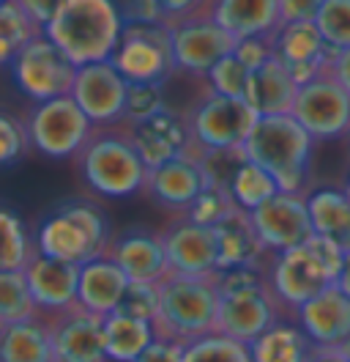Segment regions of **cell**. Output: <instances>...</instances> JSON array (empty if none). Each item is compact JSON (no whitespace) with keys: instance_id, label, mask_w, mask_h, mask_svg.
Listing matches in <instances>:
<instances>
[{"instance_id":"obj_13","label":"cell","mask_w":350,"mask_h":362,"mask_svg":"<svg viewBox=\"0 0 350 362\" xmlns=\"http://www.w3.org/2000/svg\"><path fill=\"white\" fill-rule=\"evenodd\" d=\"M129 80L109 61L77 66V77L71 86L74 102L83 107L93 127H115L123 124Z\"/></svg>"},{"instance_id":"obj_34","label":"cell","mask_w":350,"mask_h":362,"mask_svg":"<svg viewBox=\"0 0 350 362\" xmlns=\"http://www.w3.org/2000/svg\"><path fill=\"white\" fill-rule=\"evenodd\" d=\"M39 33H42V28L30 23V17L14 0H6L0 6V66L11 64L14 55Z\"/></svg>"},{"instance_id":"obj_44","label":"cell","mask_w":350,"mask_h":362,"mask_svg":"<svg viewBox=\"0 0 350 362\" xmlns=\"http://www.w3.org/2000/svg\"><path fill=\"white\" fill-rule=\"evenodd\" d=\"M121 14L123 25H164L162 0H126Z\"/></svg>"},{"instance_id":"obj_39","label":"cell","mask_w":350,"mask_h":362,"mask_svg":"<svg viewBox=\"0 0 350 362\" xmlns=\"http://www.w3.org/2000/svg\"><path fill=\"white\" fill-rule=\"evenodd\" d=\"M162 110H167L162 83H129L126 110H123V124L126 127L143 124L153 115H159Z\"/></svg>"},{"instance_id":"obj_16","label":"cell","mask_w":350,"mask_h":362,"mask_svg":"<svg viewBox=\"0 0 350 362\" xmlns=\"http://www.w3.org/2000/svg\"><path fill=\"white\" fill-rule=\"evenodd\" d=\"M279 318H282V310H279L268 286L219 296L217 332L233 340H241L246 346L255 338H260L262 332L268 327H274Z\"/></svg>"},{"instance_id":"obj_24","label":"cell","mask_w":350,"mask_h":362,"mask_svg":"<svg viewBox=\"0 0 350 362\" xmlns=\"http://www.w3.org/2000/svg\"><path fill=\"white\" fill-rule=\"evenodd\" d=\"M129 277L121 269L107 252L85 261L80 267V291H77V305L93 313V316H109L118 310L121 299L129 288Z\"/></svg>"},{"instance_id":"obj_42","label":"cell","mask_w":350,"mask_h":362,"mask_svg":"<svg viewBox=\"0 0 350 362\" xmlns=\"http://www.w3.org/2000/svg\"><path fill=\"white\" fill-rule=\"evenodd\" d=\"M28 148H33V146H30L25 121H20L17 115L0 113V168L20 162L28 154Z\"/></svg>"},{"instance_id":"obj_8","label":"cell","mask_w":350,"mask_h":362,"mask_svg":"<svg viewBox=\"0 0 350 362\" xmlns=\"http://www.w3.org/2000/svg\"><path fill=\"white\" fill-rule=\"evenodd\" d=\"M11 74H14L17 88L36 105V102L71 93L77 66L68 61V55L55 42H49L44 33H39L14 55Z\"/></svg>"},{"instance_id":"obj_51","label":"cell","mask_w":350,"mask_h":362,"mask_svg":"<svg viewBox=\"0 0 350 362\" xmlns=\"http://www.w3.org/2000/svg\"><path fill=\"white\" fill-rule=\"evenodd\" d=\"M337 286H339L345 294H350V250H348V255H345V267H342V272H339Z\"/></svg>"},{"instance_id":"obj_29","label":"cell","mask_w":350,"mask_h":362,"mask_svg":"<svg viewBox=\"0 0 350 362\" xmlns=\"http://www.w3.org/2000/svg\"><path fill=\"white\" fill-rule=\"evenodd\" d=\"M306 209L315 233L334 239L350 250V198L342 187H312L306 189Z\"/></svg>"},{"instance_id":"obj_10","label":"cell","mask_w":350,"mask_h":362,"mask_svg":"<svg viewBox=\"0 0 350 362\" xmlns=\"http://www.w3.org/2000/svg\"><path fill=\"white\" fill-rule=\"evenodd\" d=\"M290 115L304 127L309 135L320 140H337L350 135V93L331 71L318 74L296 90V102Z\"/></svg>"},{"instance_id":"obj_27","label":"cell","mask_w":350,"mask_h":362,"mask_svg":"<svg viewBox=\"0 0 350 362\" xmlns=\"http://www.w3.org/2000/svg\"><path fill=\"white\" fill-rule=\"evenodd\" d=\"M0 362H55L52 332L44 316L0 327Z\"/></svg>"},{"instance_id":"obj_33","label":"cell","mask_w":350,"mask_h":362,"mask_svg":"<svg viewBox=\"0 0 350 362\" xmlns=\"http://www.w3.org/2000/svg\"><path fill=\"white\" fill-rule=\"evenodd\" d=\"M227 189H230L233 204L239 206L241 211H255L258 206H262L268 198H274V195L279 192L274 176H271L268 170H262L260 165L249 162L246 157H243V162L236 168V173H233Z\"/></svg>"},{"instance_id":"obj_32","label":"cell","mask_w":350,"mask_h":362,"mask_svg":"<svg viewBox=\"0 0 350 362\" xmlns=\"http://www.w3.org/2000/svg\"><path fill=\"white\" fill-rule=\"evenodd\" d=\"M36 239L17 211L0 206V272H22L36 255Z\"/></svg>"},{"instance_id":"obj_25","label":"cell","mask_w":350,"mask_h":362,"mask_svg":"<svg viewBox=\"0 0 350 362\" xmlns=\"http://www.w3.org/2000/svg\"><path fill=\"white\" fill-rule=\"evenodd\" d=\"M296 90H298V83L284 69L282 61L274 55L268 64L249 71V83H246L243 99L258 113V118H262V115H284L293 110Z\"/></svg>"},{"instance_id":"obj_52","label":"cell","mask_w":350,"mask_h":362,"mask_svg":"<svg viewBox=\"0 0 350 362\" xmlns=\"http://www.w3.org/2000/svg\"><path fill=\"white\" fill-rule=\"evenodd\" d=\"M345 192H348V198H350V176H348V181H345V187H342Z\"/></svg>"},{"instance_id":"obj_46","label":"cell","mask_w":350,"mask_h":362,"mask_svg":"<svg viewBox=\"0 0 350 362\" xmlns=\"http://www.w3.org/2000/svg\"><path fill=\"white\" fill-rule=\"evenodd\" d=\"M162 8H164V25H173L189 17L208 14L211 0H162Z\"/></svg>"},{"instance_id":"obj_5","label":"cell","mask_w":350,"mask_h":362,"mask_svg":"<svg viewBox=\"0 0 350 362\" xmlns=\"http://www.w3.org/2000/svg\"><path fill=\"white\" fill-rule=\"evenodd\" d=\"M162 305L156 318V335L189 343L217 329L219 288L214 274H167L162 283Z\"/></svg>"},{"instance_id":"obj_7","label":"cell","mask_w":350,"mask_h":362,"mask_svg":"<svg viewBox=\"0 0 350 362\" xmlns=\"http://www.w3.org/2000/svg\"><path fill=\"white\" fill-rule=\"evenodd\" d=\"M258 113L239 96L208 90L186 115L192 146L200 151H236L249 137Z\"/></svg>"},{"instance_id":"obj_17","label":"cell","mask_w":350,"mask_h":362,"mask_svg":"<svg viewBox=\"0 0 350 362\" xmlns=\"http://www.w3.org/2000/svg\"><path fill=\"white\" fill-rule=\"evenodd\" d=\"M205 187H208V181H205V170H203V159H200V151L192 146L186 154L148 170L145 195L162 209L183 214Z\"/></svg>"},{"instance_id":"obj_20","label":"cell","mask_w":350,"mask_h":362,"mask_svg":"<svg viewBox=\"0 0 350 362\" xmlns=\"http://www.w3.org/2000/svg\"><path fill=\"white\" fill-rule=\"evenodd\" d=\"M107 255L126 272L131 283H162L170 274L162 230L126 228L109 239Z\"/></svg>"},{"instance_id":"obj_26","label":"cell","mask_w":350,"mask_h":362,"mask_svg":"<svg viewBox=\"0 0 350 362\" xmlns=\"http://www.w3.org/2000/svg\"><path fill=\"white\" fill-rule=\"evenodd\" d=\"M208 14L236 39L274 36L282 25L277 0H211Z\"/></svg>"},{"instance_id":"obj_50","label":"cell","mask_w":350,"mask_h":362,"mask_svg":"<svg viewBox=\"0 0 350 362\" xmlns=\"http://www.w3.org/2000/svg\"><path fill=\"white\" fill-rule=\"evenodd\" d=\"M309 362H350V357L345 349H318L315 346Z\"/></svg>"},{"instance_id":"obj_53","label":"cell","mask_w":350,"mask_h":362,"mask_svg":"<svg viewBox=\"0 0 350 362\" xmlns=\"http://www.w3.org/2000/svg\"><path fill=\"white\" fill-rule=\"evenodd\" d=\"M342 349H345V351H348V357H350V340H348V343H345V346H342Z\"/></svg>"},{"instance_id":"obj_15","label":"cell","mask_w":350,"mask_h":362,"mask_svg":"<svg viewBox=\"0 0 350 362\" xmlns=\"http://www.w3.org/2000/svg\"><path fill=\"white\" fill-rule=\"evenodd\" d=\"M170 274L208 277L219 272V247L214 228L197 226L186 214H178L162 230Z\"/></svg>"},{"instance_id":"obj_31","label":"cell","mask_w":350,"mask_h":362,"mask_svg":"<svg viewBox=\"0 0 350 362\" xmlns=\"http://www.w3.org/2000/svg\"><path fill=\"white\" fill-rule=\"evenodd\" d=\"M156 340L151 321L131 318L123 313L104 316V351L107 362H134Z\"/></svg>"},{"instance_id":"obj_45","label":"cell","mask_w":350,"mask_h":362,"mask_svg":"<svg viewBox=\"0 0 350 362\" xmlns=\"http://www.w3.org/2000/svg\"><path fill=\"white\" fill-rule=\"evenodd\" d=\"M183 346L186 343L181 340L156 335V340L134 362H183Z\"/></svg>"},{"instance_id":"obj_55","label":"cell","mask_w":350,"mask_h":362,"mask_svg":"<svg viewBox=\"0 0 350 362\" xmlns=\"http://www.w3.org/2000/svg\"><path fill=\"white\" fill-rule=\"evenodd\" d=\"M348 137H350V135H348Z\"/></svg>"},{"instance_id":"obj_9","label":"cell","mask_w":350,"mask_h":362,"mask_svg":"<svg viewBox=\"0 0 350 362\" xmlns=\"http://www.w3.org/2000/svg\"><path fill=\"white\" fill-rule=\"evenodd\" d=\"M109 64L129 83H162L175 71L167 25H123Z\"/></svg>"},{"instance_id":"obj_23","label":"cell","mask_w":350,"mask_h":362,"mask_svg":"<svg viewBox=\"0 0 350 362\" xmlns=\"http://www.w3.org/2000/svg\"><path fill=\"white\" fill-rule=\"evenodd\" d=\"M129 132L143 162L148 165V170L186 154L192 148V135H189L186 118L173 113L170 107L148 118V121H143V124L129 127Z\"/></svg>"},{"instance_id":"obj_21","label":"cell","mask_w":350,"mask_h":362,"mask_svg":"<svg viewBox=\"0 0 350 362\" xmlns=\"http://www.w3.org/2000/svg\"><path fill=\"white\" fill-rule=\"evenodd\" d=\"M293 318L318 349H342L350 340V294L331 283L301 305Z\"/></svg>"},{"instance_id":"obj_22","label":"cell","mask_w":350,"mask_h":362,"mask_svg":"<svg viewBox=\"0 0 350 362\" xmlns=\"http://www.w3.org/2000/svg\"><path fill=\"white\" fill-rule=\"evenodd\" d=\"M274 55L293 74V80L304 86L326 71L334 52L315 23H284L274 33Z\"/></svg>"},{"instance_id":"obj_37","label":"cell","mask_w":350,"mask_h":362,"mask_svg":"<svg viewBox=\"0 0 350 362\" xmlns=\"http://www.w3.org/2000/svg\"><path fill=\"white\" fill-rule=\"evenodd\" d=\"M315 25L331 52L350 47V0H323Z\"/></svg>"},{"instance_id":"obj_35","label":"cell","mask_w":350,"mask_h":362,"mask_svg":"<svg viewBox=\"0 0 350 362\" xmlns=\"http://www.w3.org/2000/svg\"><path fill=\"white\" fill-rule=\"evenodd\" d=\"M183 362H252V351L246 343L214 329L183 346Z\"/></svg>"},{"instance_id":"obj_38","label":"cell","mask_w":350,"mask_h":362,"mask_svg":"<svg viewBox=\"0 0 350 362\" xmlns=\"http://www.w3.org/2000/svg\"><path fill=\"white\" fill-rule=\"evenodd\" d=\"M239 206L233 204L230 192L224 187H205L200 195L195 198V204L189 206L183 214L197 223V226H205V228H217L219 223H224Z\"/></svg>"},{"instance_id":"obj_30","label":"cell","mask_w":350,"mask_h":362,"mask_svg":"<svg viewBox=\"0 0 350 362\" xmlns=\"http://www.w3.org/2000/svg\"><path fill=\"white\" fill-rule=\"evenodd\" d=\"M252 362H309L315 343L296 324V318H279L260 338L249 343Z\"/></svg>"},{"instance_id":"obj_3","label":"cell","mask_w":350,"mask_h":362,"mask_svg":"<svg viewBox=\"0 0 350 362\" xmlns=\"http://www.w3.org/2000/svg\"><path fill=\"white\" fill-rule=\"evenodd\" d=\"M77 168L90 192L102 198H131L145 192L148 165L143 162L129 127H96L77 154Z\"/></svg>"},{"instance_id":"obj_14","label":"cell","mask_w":350,"mask_h":362,"mask_svg":"<svg viewBox=\"0 0 350 362\" xmlns=\"http://www.w3.org/2000/svg\"><path fill=\"white\" fill-rule=\"evenodd\" d=\"M252 228L260 239L265 252H282V250L298 247L315 233L309 209H306V195L298 192H277L268 198L255 211H249Z\"/></svg>"},{"instance_id":"obj_40","label":"cell","mask_w":350,"mask_h":362,"mask_svg":"<svg viewBox=\"0 0 350 362\" xmlns=\"http://www.w3.org/2000/svg\"><path fill=\"white\" fill-rule=\"evenodd\" d=\"M159 305H162V288H159V283H129V288H126V294H123L115 313H123V316L143 318V321L156 324Z\"/></svg>"},{"instance_id":"obj_48","label":"cell","mask_w":350,"mask_h":362,"mask_svg":"<svg viewBox=\"0 0 350 362\" xmlns=\"http://www.w3.org/2000/svg\"><path fill=\"white\" fill-rule=\"evenodd\" d=\"M22 11L30 17V23L36 28H47L52 23V17L58 14V8L64 6V0H14Z\"/></svg>"},{"instance_id":"obj_1","label":"cell","mask_w":350,"mask_h":362,"mask_svg":"<svg viewBox=\"0 0 350 362\" xmlns=\"http://www.w3.org/2000/svg\"><path fill=\"white\" fill-rule=\"evenodd\" d=\"M315 143L318 140L290 113L262 115L243 140L241 154L249 162L260 165L262 170H268L282 192L306 195Z\"/></svg>"},{"instance_id":"obj_11","label":"cell","mask_w":350,"mask_h":362,"mask_svg":"<svg viewBox=\"0 0 350 362\" xmlns=\"http://www.w3.org/2000/svg\"><path fill=\"white\" fill-rule=\"evenodd\" d=\"M265 277H268V288L277 299L282 316L287 313L290 318L312 296H318L326 286H331V277L318 264V258L309 252L306 242L298 247L274 252L265 267Z\"/></svg>"},{"instance_id":"obj_18","label":"cell","mask_w":350,"mask_h":362,"mask_svg":"<svg viewBox=\"0 0 350 362\" xmlns=\"http://www.w3.org/2000/svg\"><path fill=\"white\" fill-rule=\"evenodd\" d=\"M25 280L39 316L52 318L77 308L80 264H68V261H58L36 252L33 261L25 267Z\"/></svg>"},{"instance_id":"obj_28","label":"cell","mask_w":350,"mask_h":362,"mask_svg":"<svg viewBox=\"0 0 350 362\" xmlns=\"http://www.w3.org/2000/svg\"><path fill=\"white\" fill-rule=\"evenodd\" d=\"M219 247V269H236V267H262L260 239L252 228L249 211L236 209L224 223L214 228Z\"/></svg>"},{"instance_id":"obj_54","label":"cell","mask_w":350,"mask_h":362,"mask_svg":"<svg viewBox=\"0 0 350 362\" xmlns=\"http://www.w3.org/2000/svg\"><path fill=\"white\" fill-rule=\"evenodd\" d=\"M3 3H6V0H0V6H3Z\"/></svg>"},{"instance_id":"obj_12","label":"cell","mask_w":350,"mask_h":362,"mask_svg":"<svg viewBox=\"0 0 350 362\" xmlns=\"http://www.w3.org/2000/svg\"><path fill=\"white\" fill-rule=\"evenodd\" d=\"M167 28H170L175 69L197 74V77H205L236 47V36L227 33L211 14L189 17Z\"/></svg>"},{"instance_id":"obj_2","label":"cell","mask_w":350,"mask_h":362,"mask_svg":"<svg viewBox=\"0 0 350 362\" xmlns=\"http://www.w3.org/2000/svg\"><path fill=\"white\" fill-rule=\"evenodd\" d=\"M64 49L74 66L109 61L123 33V14L115 0H64L42 30Z\"/></svg>"},{"instance_id":"obj_47","label":"cell","mask_w":350,"mask_h":362,"mask_svg":"<svg viewBox=\"0 0 350 362\" xmlns=\"http://www.w3.org/2000/svg\"><path fill=\"white\" fill-rule=\"evenodd\" d=\"M279 3V17L284 23H315L323 0H277Z\"/></svg>"},{"instance_id":"obj_36","label":"cell","mask_w":350,"mask_h":362,"mask_svg":"<svg viewBox=\"0 0 350 362\" xmlns=\"http://www.w3.org/2000/svg\"><path fill=\"white\" fill-rule=\"evenodd\" d=\"M39 316L22 272H0V327Z\"/></svg>"},{"instance_id":"obj_4","label":"cell","mask_w":350,"mask_h":362,"mask_svg":"<svg viewBox=\"0 0 350 362\" xmlns=\"http://www.w3.org/2000/svg\"><path fill=\"white\" fill-rule=\"evenodd\" d=\"M109 226L104 211L90 201H66L52 214H47L39 233H36V250L42 255L68 261V264H85L109 247Z\"/></svg>"},{"instance_id":"obj_6","label":"cell","mask_w":350,"mask_h":362,"mask_svg":"<svg viewBox=\"0 0 350 362\" xmlns=\"http://www.w3.org/2000/svg\"><path fill=\"white\" fill-rule=\"evenodd\" d=\"M25 127L30 135V146L49 159L77 157L96 129L71 93L36 102L25 118Z\"/></svg>"},{"instance_id":"obj_41","label":"cell","mask_w":350,"mask_h":362,"mask_svg":"<svg viewBox=\"0 0 350 362\" xmlns=\"http://www.w3.org/2000/svg\"><path fill=\"white\" fill-rule=\"evenodd\" d=\"M205 80H208V90L222 93V96H239V99H243L246 83H249V69L230 52L205 74Z\"/></svg>"},{"instance_id":"obj_43","label":"cell","mask_w":350,"mask_h":362,"mask_svg":"<svg viewBox=\"0 0 350 362\" xmlns=\"http://www.w3.org/2000/svg\"><path fill=\"white\" fill-rule=\"evenodd\" d=\"M233 55L239 58L249 71L260 69L274 58V36H249V39H236Z\"/></svg>"},{"instance_id":"obj_49","label":"cell","mask_w":350,"mask_h":362,"mask_svg":"<svg viewBox=\"0 0 350 362\" xmlns=\"http://www.w3.org/2000/svg\"><path fill=\"white\" fill-rule=\"evenodd\" d=\"M328 71H331V74L337 77V83L350 93V47L331 55V61H328Z\"/></svg>"},{"instance_id":"obj_19","label":"cell","mask_w":350,"mask_h":362,"mask_svg":"<svg viewBox=\"0 0 350 362\" xmlns=\"http://www.w3.org/2000/svg\"><path fill=\"white\" fill-rule=\"evenodd\" d=\"M52 332L55 362H107L104 318L83 310L80 305L61 316L47 318Z\"/></svg>"}]
</instances>
